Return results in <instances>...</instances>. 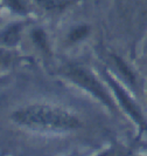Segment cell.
<instances>
[{
  "mask_svg": "<svg viewBox=\"0 0 147 156\" xmlns=\"http://www.w3.org/2000/svg\"><path fill=\"white\" fill-rule=\"evenodd\" d=\"M29 37H31V40L34 44V46L36 47L41 53H43L45 55L52 54L48 35L42 27H34L29 33Z\"/></svg>",
  "mask_w": 147,
  "mask_h": 156,
  "instance_id": "obj_5",
  "label": "cell"
},
{
  "mask_svg": "<svg viewBox=\"0 0 147 156\" xmlns=\"http://www.w3.org/2000/svg\"><path fill=\"white\" fill-rule=\"evenodd\" d=\"M113 61H115L117 69L120 72L123 79L129 81V82H131V85H134L135 83V78H134V74L132 73V70L129 68V66L118 56H113Z\"/></svg>",
  "mask_w": 147,
  "mask_h": 156,
  "instance_id": "obj_9",
  "label": "cell"
},
{
  "mask_svg": "<svg viewBox=\"0 0 147 156\" xmlns=\"http://www.w3.org/2000/svg\"><path fill=\"white\" fill-rule=\"evenodd\" d=\"M2 4L9 12L16 16H27L32 12V6L28 0H2Z\"/></svg>",
  "mask_w": 147,
  "mask_h": 156,
  "instance_id": "obj_7",
  "label": "cell"
},
{
  "mask_svg": "<svg viewBox=\"0 0 147 156\" xmlns=\"http://www.w3.org/2000/svg\"><path fill=\"white\" fill-rule=\"evenodd\" d=\"M25 21H13L0 30V46L14 48L22 40Z\"/></svg>",
  "mask_w": 147,
  "mask_h": 156,
  "instance_id": "obj_4",
  "label": "cell"
},
{
  "mask_svg": "<svg viewBox=\"0 0 147 156\" xmlns=\"http://www.w3.org/2000/svg\"><path fill=\"white\" fill-rule=\"evenodd\" d=\"M11 49L0 46V68H8L15 62V54Z\"/></svg>",
  "mask_w": 147,
  "mask_h": 156,
  "instance_id": "obj_10",
  "label": "cell"
},
{
  "mask_svg": "<svg viewBox=\"0 0 147 156\" xmlns=\"http://www.w3.org/2000/svg\"><path fill=\"white\" fill-rule=\"evenodd\" d=\"M90 34V26L82 23V25H76L74 27H71L65 37V42L67 45H76L77 42H81L82 40H84L88 35Z\"/></svg>",
  "mask_w": 147,
  "mask_h": 156,
  "instance_id": "obj_6",
  "label": "cell"
},
{
  "mask_svg": "<svg viewBox=\"0 0 147 156\" xmlns=\"http://www.w3.org/2000/svg\"><path fill=\"white\" fill-rule=\"evenodd\" d=\"M60 74L63 79L69 81L70 83L90 94L102 105H104L111 112H116V102L108 90V88L85 66L78 63H68L60 69Z\"/></svg>",
  "mask_w": 147,
  "mask_h": 156,
  "instance_id": "obj_2",
  "label": "cell"
},
{
  "mask_svg": "<svg viewBox=\"0 0 147 156\" xmlns=\"http://www.w3.org/2000/svg\"><path fill=\"white\" fill-rule=\"evenodd\" d=\"M13 123L39 133H69L81 127V120L65 108L48 103H29L11 114Z\"/></svg>",
  "mask_w": 147,
  "mask_h": 156,
  "instance_id": "obj_1",
  "label": "cell"
},
{
  "mask_svg": "<svg viewBox=\"0 0 147 156\" xmlns=\"http://www.w3.org/2000/svg\"><path fill=\"white\" fill-rule=\"evenodd\" d=\"M103 78L106 81L110 89L112 90V93L115 95L116 101L119 103V106L123 108V110L134 121V123H137L141 129L146 130V120H145L142 112L140 110V107L135 102V100L127 93V90L118 82V80H116V78L109 70H103Z\"/></svg>",
  "mask_w": 147,
  "mask_h": 156,
  "instance_id": "obj_3",
  "label": "cell"
},
{
  "mask_svg": "<svg viewBox=\"0 0 147 156\" xmlns=\"http://www.w3.org/2000/svg\"><path fill=\"white\" fill-rule=\"evenodd\" d=\"M34 2L46 12H60L68 7L70 0H34Z\"/></svg>",
  "mask_w": 147,
  "mask_h": 156,
  "instance_id": "obj_8",
  "label": "cell"
}]
</instances>
